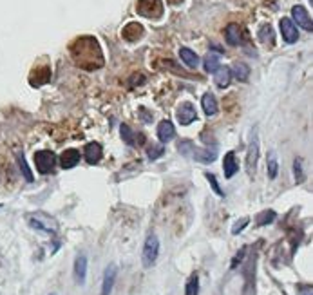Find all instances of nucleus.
I'll return each mask as SVG.
<instances>
[{"instance_id":"nucleus-1","label":"nucleus","mask_w":313,"mask_h":295,"mask_svg":"<svg viewBox=\"0 0 313 295\" xmlns=\"http://www.w3.org/2000/svg\"><path fill=\"white\" fill-rule=\"evenodd\" d=\"M71 56L78 67L85 71H96L103 67L105 58L101 47L94 37H80L71 44Z\"/></svg>"},{"instance_id":"nucleus-2","label":"nucleus","mask_w":313,"mask_h":295,"mask_svg":"<svg viewBox=\"0 0 313 295\" xmlns=\"http://www.w3.org/2000/svg\"><path fill=\"white\" fill-rule=\"evenodd\" d=\"M136 11L145 19L158 20L163 17V2L161 0H138Z\"/></svg>"},{"instance_id":"nucleus-3","label":"nucleus","mask_w":313,"mask_h":295,"mask_svg":"<svg viewBox=\"0 0 313 295\" xmlns=\"http://www.w3.org/2000/svg\"><path fill=\"white\" fill-rule=\"evenodd\" d=\"M179 150L185 152L186 156H192L195 161H201V163H212L214 159L218 158L216 154V150H210V149H197L190 143V141H185L179 145Z\"/></svg>"},{"instance_id":"nucleus-4","label":"nucleus","mask_w":313,"mask_h":295,"mask_svg":"<svg viewBox=\"0 0 313 295\" xmlns=\"http://www.w3.org/2000/svg\"><path fill=\"white\" fill-rule=\"evenodd\" d=\"M159 255V241L154 234H150L145 239V245H143V252H141V261H143V266L150 268L156 263V259Z\"/></svg>"},{"instance_id":"nucleus-5","label":"nucleus","mask_w":313,"mask_h":295,"mask_svg":"<svg viewBox=\"0 0 313 295\" xmlns=\"http://www.w3.org/2000/svg\"><path fill=\"white\" fill-rule=\"evenodd\" d=\"M35 165H37L38 172L40 174L51 172L56 165L55 152H51V150H38L37 154H35Z\"/></svg>"},{"instance_id":"nucleus-6","label":"nucleus","mask_w":313,"mask_h":295,"mask_svg":"<svg viewBox=\"0 0 313 295\" xmlns=\"http://www.w3.org/2000/svg\"><path fill=\"white\" fill-rule=\"evenodd\" d=\"M281 35L284 38V42L288 44H295L297 38H299V31H297V26L291 19H282L281 20Z\"/></svg>"},{"instance_id":"nucleus-7","label":"nucleus","mask_w":313,"mask_h":295,"mask_svg":"<svg viewBox=\"0 0 313 295\" xmlns=\"http://www.w3.org/2000/svg\"><path fill=\"white\" fill-rule=\"evenodd\" d=\"M176 118H177V122L181 123V125H190V123L197 118L194 105L192 104H181L179 107H177Z\"/></svg>"},{"instance_id":"nucleus-8","label":"nucleus","mask_w":313,"mask_h":295,"mask_svg":"<svg viewBox=\"0 0 313 295\" xmlns=\"http://www.w3.org/2000/svg\"><path fill=\"white\" fill-rule=\"evenodd\" d=\"M291 17H293V22H297V26H300L302 29H306V31H311L313 29L311 19H309L308 11L304 10L302 6H295L293 10H291Z\"/></svg>"},{"instance_id":"nucleus-9","label":"nucleus","mask_w":313,"mask_h":295,"mask_svg":"<svg viewBox=\"0 0 313 295\" xmlns=\"http://www.w3.org/2000/svg\"><path fill=\"white\" fill-rule=\"evenodd\" d=\"M83 156H85V161L89 165H96L101 159V156H103L101 145H100V143H96V141H92V143H87L85 149H83Z\"/></svg>"},{"instance_id":"nucleus-10","label":"nucleus","mask_w":313,"mask_h":295,"mask_svg":"<svg viewBox=\"0 0 313 295\" xmlns=\"http://www.w3.org/2000/svg\"><path fill=\"white\" fill-rule=\"evenodd\" d=\"M116 275H118V268L111 264V266L105 268L103 273V284H101V295H111L114 288V282H116Z\"/></svg>"},{"instance_id":"nucleus-11","label":"nucleus","mask_w":313,"mask_h":295,"mask_svg":"<svg viewBox=\"0 0 313 295\" xmlns=\"http://www.w3.org/2000/svg\"><path fill=\"white\" fill-rule=\"evenodd\" d=\"M143 33H145V29H143V26H141V24L131 22V24H127V26L123 28L122 35H123V38H125L127 42H136V40H140V38L143 37Z\"/></svg>"},{"instance_id":"nucleus-12","label":"nucleus","mask_w":313,"mask_h":295,"mask_svg":"<svg viewBox=\"0 0 313 295\" xmlns=\"http://www.w3.org/2000/svg\"><path fill=\"white\" fill-rule=\"evenodd\" d=\"M257 158H259V141L257 138L252 140V145L248 149V156H246V170L250 176L255 174V167H257Z\"/></svg>"},{"instance_id":"nucleus-13","label":"nucleus","mask_w":313,"mask_h":295,"mask_svg":"<svg viewBox=\"0 0 313 295\" xmlns=\"http://www.w3.org/2000/svg\"><path fill=\"white\" fill-rule=\"evenodd\" d=\"M78 161H80V150H76V149H67L60 156V165H62V168L76 167Z\"/></svg>"},{"instance_id":"nucleus-14","label":"nucleus","mask_w":313,"mask_h":295,"mask_svg":"<svg viewBox=\"0 0 313 295\" xmlns=\"http://www.w3.org/2000/svg\"><path fill=\"white\" fill-rule=\"evenodd\" d=\"M85 275H87V257L85 255H78L76 261H74V279H76L78 284L85 282Z\"/></svg>"},{"instance_id":"nucleus-15","label":"nucleus","mask_w":313,"mask_h":295,"mask_svg":"<svg viewBox=\"0 0 313 295\" xmlns=\"http://www.w3.org/2000/svg\"><path fill=\"white\" fill-rule=\"evenodd\" d=\"M176 136V129H174V125L168 120H163V122L158 125V138L163 143H167V141H170L172 138Z\"/></svg>"},{"instance_id":"nucleus-16","label":"nucleus","mask_w":313,"mask_h":295,"mask_svg":"<svg viewBox=\"0 0 313 295\" xmlns=\"http://www.w3.org/2000/svg\"><path fill=\"white\" fill-rule=\"evenodd\" d=\"M223 168H225V176H227V177H234V176H236V172L239 170V165H237L236 154H234V152H227V154H225Z\"/></svg>"},{"instance_id":"nucleus-17","label":"nucleus","mask_w":313,"mask_h":295,"mask_svg":"<svg viewBox=\"0 0 313 295\" xmlns=\"http://www.w3.org/2000/svg\"><path fill=\"white\" fill-rule=\"evenodd\" d=\"M122 138L125 140L127 145H141L143 143V134L132 132V129L129 125H122Z\"/></svg>"},{"instance_id":"nucleus-18","label":"nucleus","mask_w":313,"mask_h":295,"mask_svg":"<svg viewBox=\"0 0 313 295\" xmlns=\"http://www.w3.org/2000/svg\"><path fill=\"white\" fill-rule=\"evenodd\" d=\"M225 37L230 46H239L241 42V29L237 24H228L227 29H225Z\"/></svg>"},{"instance_id":"nucleus-19","label":"nucleus","mask_w":313,"mask_h":295,"mask_svg":"<svg viewBox=\"0 0 313 295\" xmlns=\"http://www.w3.org/2000/svg\"><path fill=\"white\" fill-rule=\"evenodd\" d=\"M201 105H203V111L208 116H214V114L218 113V100H216V96L212 92H206L203 96V100H201Z\"/></svg>"},{"instance_id":"nucleus-20","label":"nucleus","mask_w":313,"mask_h":295,"mask_svg":"<svg viewBox=\"0 0 313 295\" xmlns=\"http://www.w3.org/2000/svg\"><path fill=\"white\" fill-rule=\"evenodd\" d=\"M179 56H181V60L188 67H197V64H199L197 55H195L192 49H188V47H181V49H179Z\"/></svg>"},{"instance_id":"nucleus-21","label":"nucleus","mask_w":313,"mask_h":295,"mask_svg":"<svg viewBox=\"0 0 313 295\" xmlns=\"http://www.w3.org/2000/svg\"><path fill=\"white\" fill-rule=\"evenodd\" d=\"M214 74H216V83H218L219 87H227L228 83H230L232 74H230V69H228V67H223V65H219V69Z\"/></svg>"},{"instance_id":"nucleus-22","label":"nucleus","mask_w":313,"mask_h":295,"mask_svg":"<svg viewBox=\"0 0 313 295\" xmlns=\"http://www.w3.org/2000/svg\"><path fill=\"white\" fill-rule=\"evenodd\" d=\"M230 74H234L239 82H246L248 76H250V67L246 64H236L234 67H232Z\"/></svg>"},{"instance_id":"nucleus-23","label":"nucleus","mask_w":313,"mask_h":295,"mask_svg":"<svg viewBox=\"0 0 313 295\" xmlns=\"http://www.w3.org/2000/svg\"><path fill=\"white\" fill-rule=\"evenodd\" d=\"M266 167H268V177H270V179H275L277 174H279V163H277V154H275V152H270V154H268Z\"/></svg>"},{"instance_id":"nucleus-24","label":"nucleus","mask_w":313,"mask_h":295,"mask_svg":"<svg viewBox=\"0 0 313 295\" xmlns=\"http://www.w3.org/2000/svg\"><path fill=\"white\" fill-rule=\"evenodd\" d=\"M204 69L208 73H216L219 69V53H210L206 58H204Z\"/></svg>"},{"instance_id":"nucleus-25","label":"nucleus","mask_w":313,"mask_h":295,"mask_svg":"<svg viewBox=\"0 0 313 295\" xmlns=\"http://www.w3.org/2000/svg\"><path fill=\"white\" fill-rule=\"evenodd\" d=\"M199 293V277L195 275H190V279L186 281V286H185V295H197Z\"/></svg>"},{"instance_id":"nucleus-26","label":"nucleus","mask_w":313,"mask_h":295,"mask_svg":"<svg viewBox=\"0 0 313 295\" xmlns=\"http://www.w3.org/2000/svg\"><path fill=\"white\" fill-rule=\"evenodd\" d=\"M259 40L263 42V44H273V29H272V26H263V28L259 29Z\"/></svg>"},{"instance_id":"nucleus-27","label":"nucleus","mask_w":313,"mask_h":295,"mask_svg":"<svg viewBox=\"0 0 313 295\" xmlns=\"http://www.w3.org/2000/svg\"><path fill=\"white\" fill-rule=\"evenodd\" d=\"M17 161H19V167H20V170H22L24 177H26V179L31 183L33 181V174H31V170H29L28 163H26V158H24L22 152H19V154H17Z\"/></svg>"},{"instance_id":"nucleus-28","label":"nucleus","mask_w":313,"mask_h":295,"mask_svg":"<svg viewBox=\"0 0 313 295\" xmlns=\"http://www.w3.org/2000/svg\"><path fill=\"white\" fill-rule=\"evenodd\" d=\"M273 219H275V212H273V210H266V212H263L261 216H259L257 225L259 227H264V225H268V223H272Z\"/></svg>"},{"instance_id":"nucleus-29","label":"nucleus","mask_w":313,"mask_h":295,"mask_svg":"<svg viewBox=\"0 0 313 295\" xmlns=\"http://www.w3.org/2000/svg\"><path fill=\"white\" fill-rule=\"evenodd\" d=\"M293 174H295V179L297 181H304V172H302V159L297 158L293 161Z\"/></svg>"},{"instance_id":"nucleus-30","label":"nucleus","mask_w":313,"mask_h":295,"mask_svg":"<svg viewBox=\"0 0 313 295\" xmlns=\"http://www.w3.org/2000/svg\"><path fill=\"white\" fill-rule=\"evenodd\" d=\"M206 179L210 181V185H212V188H214V192L218 195H225V192L219 188V185H218V179H216V176L214 174H206Z\"/></svg>"},{"instance_id":"nucleus-31","label":"nucleus","mask_w":313,"mask_h":295,"mask_svg":"<svg viewBox=\"0 0 313 295\" xmlns=\"http://www.w3.org/2000/svg\"><path fill=\"white\" fill-rule=\"evenodd\" d=\"M248 221H250L248 218H243V219H241V221H237L236 225H234V228H232V234L236 236V234H239V232H243V228H245L246 225H248Z\"/></svg>"},{"instance_id":"nucleus-32","label":"nucleus","mask_w":313,"mask_h":295,"mask_svg":"<svg viewBox=\"0 0 313 295\" xmlns=\"http://www.w3.org/2000/svg\"><path fill=\"white\" fill-rule=\"evenodd\" d=\"M165 150H163V147L159 145V147H150L149 149V159H158L159 156L163 154Z\"/></svg>"},{"instance_id":"nucleus-33","label":"nucleus","mask_w":313,"mask_h":295,"mask_svg":"<svg viewBox=\"0 0 313 295\" xmlns=\"http://www.w3.org/2000/svg\"><path fill=\"white\" fill-rule=\"evenodd\" d=\"M297 291H299V295H313V290L309 284H300Z\"/></svg>"},{"instance_id":"nucleus-34","label":"nucleus","mask_w":313,"mask_h":295,"mask_svg":"<svg viewBox=\"0 0 313 295\" xmlns=\"http://www.w3.org/2000/svg\"><path fill=\"white\" fill-rule=\"evenodd\" d=\"M168 4H172V6H177V4H181L183 0H167Z\"/></svg>"},{"instance_id":"nucleus-35","label":"nucleus","mask_w":313,"mask_h":295,"mask_svg":"<svg viewBox=\"0 0 313 295\" xmlns=\"http://www.w3.org/2000/svg\"><path fill=\"white\" fill-rule=\"evenodd\" d=\"M51 295H56V293H51Z\"/></svg>"}]
</instances>
